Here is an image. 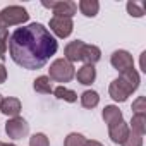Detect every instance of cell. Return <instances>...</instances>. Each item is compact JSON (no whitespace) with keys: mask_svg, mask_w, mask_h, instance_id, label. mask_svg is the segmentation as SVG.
<instances>
[{"mask_svg":"<svg viewBox=\"0 0 146 146\" xmlns=\"http://www.w3.org/2000/svg\"><path fill=\"white\" fill-rule=\"evenodd\" d=\"M5 79H7V69H5V65L2 62H0V84L5 83Z\"/></svg>","mask_w":146,"mask_h":146,"instance_id":"cell-27","label":"cell"},{"mask_svg":"<svg viewBox=\"0 0 146 146\" xmlns=\"http://www.w3.org/2000/svg\"><path fill=\"white\" fill-rule=\"evenodd\" d=\"M29 146H50V141L43 132H36L29 137Z\"/></svg>","mask_w":146,"mask_h":146,"instance_id":"cell-25","label":"cell"},{"mask_svg":"<svg viewBox=\"0 0 146 146\" xmlns=\"http://www.w3.org/2000/svg\"><path fill=\"white\" fill-rule=\"evenodd\" d=\"M86 146H103L100 141H95V139H91V141H88L86 143Z\"/></svg>","mask_w":146,"mask_h":146,"instance_id":"cell-29","label":"cell"},{"mask_svg":"<svg viewBox=\"0 0 146 146\" xmlns=\"http://www.w3.org/2000/svg\"><path fill=\"white\" fill-rule=\"evenodd\" d=\"M33 88L36 93H41V95H50L53 93V86H52V79L48 76H40L33 81Z\"/></svg>","mask_w":146,"mask_h":146,"instance_id":"cell-15","label":"cell"},{"mask_svg":"<svg viewBox=\"0 0 146 146\" xmlns=\"http://www.w3.org/2000/svg\"><path fill=\"white\" fill-rule=\"evenodd\" d=\"M5 132L11 139H23L29 132V124L23 117H14L5 122Z\"/></svg>","mask_w":146,"mask_h":146,"instance_id":"cell-5","label":"cell"},{"mask_svg":"<svg viewBox=\"0 0 146 146\" xmlns=\"http://www.w3.org/2000/svg\"><path fill=\"white\" fill-rule=\"evenodd\" d=\"M100 103V95L93 90H86L83 95H81V105L84 108H95L96 105Z\"/></svg>","mask_w":146,"mask_h":146,"instance_id":"cell-17","label":"cell"},{"mask_svg":"<svg viewBox=\"0 0 146 146\" xmlns=\"http://www.w3.org/2000/svg\"><path fill=\"white\" fill-rule=\"evenodd\" d=\"M76 78H78V81H79L81 84H84V86L93 84L95 79H96V69H95V65H88V64H84V65L78 70Z\"/></svg>","mask_w":146,"mask_h":146,"instance_id":"cell-13","label":"cell"},{"mask_svg":"<svg viewBox=\"0 0 146 146\" xmlns=\"http://www.w3.org/2000/svg\"><path fill=\"white\" fill-rule=\"evenodd\" d=\"M0 146H4V143H2V141H0Z\"/></svg>","mask_w":146,"mask_h":146,"instance_id":"cell-32","label":"cell"},{"mask_svg":"<svg viewBox=\"0 0 146 146\" xmlns=\"http://www.w3.org/2000/svg\"><path fill=\"white\" fill-rule=\"evenodd\" d=\"M76 76L74 72V65L70 62H67L65 58H57L52 62L50 69H48V78L57 81V83H69Z\"/></svg>","mask_w":146,"mask_h":146,"instance_id":"cell-3","label":"cell"},{"mask_svg":"<svg viewBox=\"0 0 146 146\" xmlns=\"http://www.w3.org/2000/svg\"><path fill=\"white\" fill-rule=\"evenodd\" d=\"M79 11L86 17H95L98 14V11H100V4H98V0H81L79 2Z\"/></svg>","mask_w":146,"mask_h":146,"instance_id":"cell-16","label":"cell"},{"mask_svg":"<svg viewBox=\"0 0 146 146\" xmlns=\"http://www.w3.org/2000/svg\"><path fill=\"white\" fill-rule=\"evenodd\" d=\"M0 112L7 117H19L21 113V102L14 96H7V98H2V103H0Z\"/></svg>","mask_w":146,"mask_h":146,"instance_id":"cell-10","label":"cell"},{"mask_svg":"<svg viewBox=\"0 0 146 146\" xmlns=\"http://www.w3.org/2000/svg\"><path fill=\"white\" fill-rule=\"evenodd\" d=\"M7 48H9V33L7 29H2L0 31V60H4L7 55Z\"/></svg>","mask_w":146,"mask_h":146,"instance_id":"cell-24","label":"cell"},{"mask_svg":"<svg viewBox=\"0 0 146 146\" xmlns=\"http://www.w3.org/2000/svg\"><path fill=\"white\" fill-rule=\"evenodd\" d=\"M58 43L50 31L40 24L31 23L17 28L9 38L11 58L23 69L36 70L46 65V62L57 53Z\"/></svg>","mask_w":146,"mask_h":146,"instance_id":"cell-1","label":"cell"},{"mask_svg":"<svg viewBox=\"0 0 146 146\" xmlns=\"http://www.w3.org/2000/svg\"><path fill=\"white\" fill-rule=\"evenodd\" d=\"M83 46H84V41H81V40H74V41L67 43L65 48H64V58H65L67 62H70V64L81 60Z\"/></svg>","mask_w":146,"mask_h":146,"instance_id":"cell-9","label":"cell"},{"mask_svg":"<svg viewBox=\"0 0 146 146\" xmlns=\"http://www.w3.org/2000/svg\"><path fill=\"white\" fill-rule=\"evenodd\" d=\"M102 58V50L96 45H86L83 46V53H81V60L88 65H95L96 62H100Z\"/></svg>","mask_w":146,"mask_h":146,"instance_id":"cell-12","label":"cell"},{"mask_svg":"<svg viewBox=\"0 0 146 146\" xmlns=\"http://www.w3.org/2000/svg\"><path fill=\"white\" fill-rule=\"evenodd\" d=\"M0 103H2V95H0Z\"/></svg>","mask_w":146,"mask_h":146,"instance_id":"cell-31","label":"cell"},{"mask_svg":"<svg viewBox=\"0 0 146 146\" xmlns=\"http://www.w3.org/2000/svg\"><path fill=\"white\" fill-rule=\"evenodd\" d=\"M129 129L141 134V136H144V132H146V115H132Z\"/></svg>","mask_w":146,"mask_h":146,"instance_id":"cell-20","label":"cell"},{"mask_svg":"<svg viewBox=\"0 0 146 146\" xmlns=\"http://www.w3.org/2000/svg\"><path fill=\"white\" fill-rule=\"evenodd\" d=\"M120 78L136 91L137 88H139V83H141V79H139V74H137V70L136 69H129V70H125V72H120Z\"/></svg>","mask_w":146,"mask_h":146,"instance_id":"cell-19","label":"cell"},{"mask_svg":"<svg viewBox=\"0 0 146 146\" xmlns=\"http://www.w3.org/2000/svg\"><path fill=\"white\" fill-rule=\"evenodd\" d=\"M41 5L46 9H52L53 16H57V17L72 19V16L78 12V4L72 2V0H57V2H46V0H43Z\"/></svg>","mask_w":146,"mask_h":146,"instance_id":"cell-4","label":"cell"},{"mask_svg":"<svg viewBox=\"0 0 146 146\" xmlns=\"http://www.w3.org/2000/svg\"><path fill=\"white\" fill-rule=\"evenodd\" d=\"M110 64L113 69H117L119 72H125L129 69H134V60L132 55L127 50H115L110 57Z\"/></svg>","mask_w":146,"mask_h":146,"instance_id":"cell-8","label":"cell"},{"mask_svg":"<svg viewBox=\"0 0 146 146\" xmlns=\"http://www.w3.org/2000/svg\"><path fill=\"white\" fill-rule=\"evenodd\" d=\"M132 112L134 115H146V98L144 96H137L132 102Z\"/></svg>","mask_w":146,"mask_h":146,"instance_id":"cell-23","label":"cell"},{"mask_svg":"<svg viewBox=\"0 0 146 146\" xmlns=\"http://www.w3.org/2000/svg\"><path fill=\"white\" fill-rule=\"evenodd\" d=\"M127 12L131 14V16H134V17H143L144 16V9L143 7H139L136 2H127Z\"/></svg>","mask_w":146,"mask_h":146,"instance_id":"cell-26","label":"cell"},{"mask_svg":"<svg viewBox=\"0 0 146 146\" xmlns=\"http://www.w3.org/2000/svg\"><path fill=\"white\" fill-rule=\"evenodd\" d=\"M127 134H129V125L124 120H120V122H117V124L108 127V136H110V139L115 144H122L124 139L127 137Z\"/></svg>","mask_w":146,"mask_h":146,"instance_id":"cell-11","label":"cell"},{"mask_svg":"<svg viewBox=\"0 0 146 146\" xmlns=\"http://www.w3.org/2000/svg\"><path fill=\"white\" fill-rule=\"evenodd\" d=\"M72 29H74V23H72V19H67V17H57L53 16L50 19V31L58 36V38H67L70 36Z\"/></svg>","mask_w":146,"mask_h":146,"instance_id":"cell-7","label":"cell"},{"mask_svg":"<svg viewBox=\"0 0 146 146\" xmlns=\"http://www.w3.org/2000/svg\"><path fill=\"white\" fill-rule=\"evenodd\" d=\"M4 146H16V144H12V143H4Z\"/></svg>","mask_w":146,"mask_h":146,"instance_id":"cell-30","label":"cell"},{"mask_svg":"<svg viewBox=\"0 0 146 146\" xmlns=\"http://www.w3.org/2000/svg\"><path fill=\"white\" fill-rule=\"evenodd\" d=\"M102 117H103V120H105V124L108 127L113 125V124H117V122H120V120H124L122 119V112L115 105H107L103 108V112H102Z\"/></svg>","mask_w":146,"mask_h":146,"instance_id":"cell-14","label":"cell"},{"mask_svg":"<svg viewBox=\"0 0 146 146\" xmlns=\"http://www.w3.org/2000/svg\"><path fill=\"white\" fill-rule=\"evenodd\" d=\"M144 55H146V52H143V53H141V70H143V72H146V65H144Z\"/></svg>","mask_w":146,"mask_h":146,"instance_id":"cell-28","label":"cell"},{"mask_svg":"<svg viewBox=\"0 0 146 146\" xmlns=\"http://www.w3.org/2000/svg\"><path fill=\"white\" fill-rule=\"evenodd\" d=\"M86 143H88V139L83 134H79V132H70L65 137L64 146H86Z\"/></svg>","mask_w":146,"mask_h":146,"instance_id":"cell-21","label":"cell"},{"mask_svg":"<svg viewBox=\"0 0 146 146\" xmlns=\"http://www.w3.org/2000/svg\"><path fill=\"white\" fill-rule=\"evenodd\" d=\"M53 95L58 98V100H64V102H69V103H74L78 100V93L76 91H72L65 86H57L53 90Z\"/></svg>","mask_w":146,"mask_h":146,"instance_id":"cell-18","label":"cell"},{"mask_svg":"<svg viewBox=\"0 0 146 146\" xmlns=\"http://www.w3.org/2000/svg\"><path fill=\"white\" fill-rule=\"evenodd\" d=\"M122 146H143V136L129 129V134H127V137L124 139Z\"/></svg>","mask_w":146,"mask_h":146,"instance_id":"cell-22","label":"cell"},{"mask_svg":"<svg viewBox=\"0 0 146 146\" xmlns=\"http://www.w3.org/2000/svg\"><path fill=\"white\" fill-rule=\"evenodd\" d=\"M28 19H29V14L24 7L9 5V7L0 11V31L7 29L11 26H21V24L28 23Z\"/></svg>","mask_w":146,"mask_h":146,"instance_id":"cell-2","label":"cell"},{"mask_svg":"<svg viewBox=\"0 0 146 146\" xmlns=\"http://www.w3.org/2000/svg\"><path fill=\"white\" fill-rule=\"evenodd\" d=\"M108 93H110V96L115 100V102H125L127 98H129V95L131 93H134V90L119 76L117 79H113L112 83H110V86H108Z\"/></svg>","mask_w":146,"mask_h":146,"instance_id":"cell-6","label":"cell"}]
</instances>
